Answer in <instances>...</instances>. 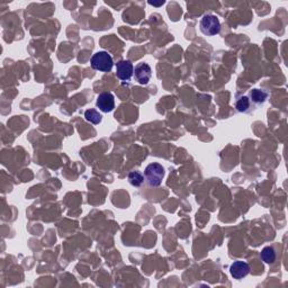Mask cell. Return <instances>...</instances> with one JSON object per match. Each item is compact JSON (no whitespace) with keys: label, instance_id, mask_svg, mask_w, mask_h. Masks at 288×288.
I'll return each mask as SVG.
<instances>
[{"label":"cell","instance_id":"5b68a950","mask_svg":"<svg viewBox=\"0 0 288 288\" xmlns=\"http://www.w3.org/2000/svg\"><path fill=\"white\" fill-rule=\"evenodd\" d=\"M97 107L99 111L103 113H111L114 111L115 108V98L111 92H101V94L97 97L96 101Z\"/></svg>","mask_w":288,"mask_h":288},{"label":"cell","instance_id":"7c38bea8","mask_svg":"<svg viewBox=\"0 0 288 288\" xmlns=\"http://www.w3.org/2000/svg\"><path fill=\"white\" fill-rule=\"evenodd\" d=\"M127 179L129 184H131L132 186H134V187H140V186H142V184L144 182L143 174H142L140 171L129 172Z\"/></svg>","mask_w":288,"mask_h":288},{"label":"cell","instance_id":"7a4b0ae2","mask_svg":"<svg viewBox=\"0 0 288 288\" xmlns=\"http://www.w3.org/2000/svg\"><path fill=\"white\" fill-rule=\"evenodd\" d=\"M144 177L151 187H159L165 177V168L157 162L150 164L144 170Z\"/></svg>","mask_w":288,"mask_h":288},{"label":"cell","instance_id":"8992f818","mask_svg":"<svg viewBox=\"0 0 288 288\" xmlns=\"http://www.w3.org/2000/svg\"><path fill=\"white\" fill-rule=\"evenodd\" d=\"M152 77V69L148 63H139L134 69V78L140 84H148Z\"/></svg>","mask_w":288,"mask_h":288},{"label":"cell","instance_id":"52a82bcc","mask_svg":"<svg viewBox=\"0 0 288 288\" xmlns=\"http://www.w3.org/2000/svg\"><path fill=\"white\" fill-rule=\"evenodd\" d=\"M230 273L235 279H242L248 276L250 273V266L248 263L241 260L234 261L230 267Z\"/></svg>","mask_w":288,"mask_h":288},{"label":"cell","instance_id":"30bf717a","mask_svg":"<svg viewBox=\"0 0 288 288\" xmlns=\"http://www.w3.org/2000/svg\"><path fill=\"white\" fill-rule=\"evenodd\" d=\"M260 259L266 263H273L276 260V251L273 247H266L260 253Z\"/></svg>","mask_w":288,"mask_h":288},{"label":"cell","instance_id":"277c9868","mask_svg":"<svg viewBox=\"0 0 288 288\" xmlns=\"http://www.w3.org/2000/svg\"><path fill=\"white\" fill-rule=\"evenodd\" d=\"M134 75V67L128 60H121L116 63V76L122 81H129Z\"/></svg>","mask_w":288,"mask_h":288},{"label":"cell","instance_id":"8fae6325","mask_svg":"<svg viewBox=\"0 0 288 288\" xmlns=\"http://www.w3.org/2000/svg\"><path fill=\"white\" fill-rule=\"evenodd\" d=\"M84 119H86L89 123L98 125L99 123H101L103 116H101L96 109H88V111L84 113Z\"/></svg>","mask_w":288,"mask_h":288},{"label":"cell","instance_id":"6da1fadb","mask_svg":"<svg viewBox=\"0 0 288 288\" xmlns=\"http://www.w3.org/2000/svg\"><path fill=\"white\" fill-rule=\"evenodd\" d=\"M91 68L99 72H109L114 66L112 55L106 51H99L91 56Z\"/></svg>","mask_w":288,"mask_h":288},{"label":"cell","instance_id":"9c48e42d","mask_svg":"<svg viewBox=\"0 0 288 288\" xmlns=\"http://www.w3.org/2000/svg\"><path fill=\"white\" fill-rule=\"evenodd\" d=\"M250 107H251V101H250L248 96H241L237 99V103H235V108H237L238 112L248 113L250 111Z\"/></svg>","mask_w":288,"mask_h":288},{"label":"cell","instance_id":"3957f363","mask_svg":"<svg viewBox=\"0 0 288 288\" xmlns=\"http://www.w3.org/2000/svg\"><path fill=\"white\" fill-rule=\"evenodd\" d=\"M200 30L206 36H215L220 33L221 23L215 15H204L200 22Z\"/></svg>","mask_w":288,"mask_h":288},{"label":"cell","instance_id":"ba28073f","mask_svg":"<svg viewBox=\"0 0 288 288\" xmlns=\"http://www.w3.org/2000/svg\"><path fill=\"white\" fill-rule=\"evenodd\" d=\"M249 99L255 105H262L268 98V92L262 89H253L249 92Z\"/></svg>","mask_w":288,"mask_h":288}]
</instances>
